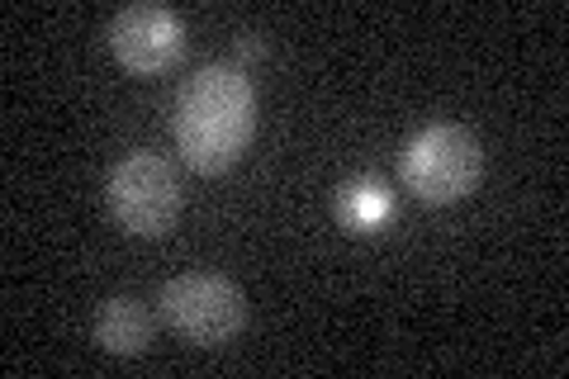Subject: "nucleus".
<instances>
[{
	"label": "nucleus",
	"mask_w": 569,
	"mask_h": 379,
	"mask_svg": "<svg viewBox=\"0 0 569 379\" xmlns=\"http://www.w3.org/2000/svg\"><path fill=\"white\" fill-rule=\"evenodd\" d=\"M257 133V90L233 62L200 67L181 81L171 104V138L190 171L219 176L247 152Z\"/></svg>",
	"instance_id": "obj_1"
},
{
	"label": "nucleus",
	"mask_w": 569,
	"mask_h": 379,
	"mask_svg": "<svg viewBox=\"0 0 569 379\" xmlns=\"http://www.w3.org/2000/svg\"><path fill=\"white\" fill-rule=\"evenodd\" d=\"M479 171H485V152H479V138L466 123H427L422 133L408 138L399 161L403 190L422 205L466 200L479 186Z\"/></svg>",
	"instance_id": "obj_2"
},
{
	"label": "nucleus",
	"mask_w": 569,
	"mask_h": 379,
	"mask_svg": "<svg viewBox=\"0 0 569 379\" xmlns=\"http://www.w3.org/2000/svg\"><path fill=\"white\" fill-rule=\"evenodd\" d=\"M104 205L138 238H162L181 219V186L162 157L129 152L104 176Z\"/></svg>",
	"instance_id": "obj_3"
},
{
	"label": "nucleus",
	"mask_w": 569,
	"mask_h": 379,
	"mask_svg": "<svg viewBox=\"0 0 569 379\" xmlns=\"http://www.w3.org/2000/svg\"><path fill=\"white\" fill-rule=\"evenodd\" d=\"M162 318L171 322V332H181L194 347H223V341H233L242 332L247 299L233 280L209 276V270H190V276L167 280Z\"/></svg>",
	"instance_id": "obj_4"
},
{
	"label": "nucleus",
	"mask_w": 569,
	"mask_h": 379,
	"mask_svg": "<svg viewBox=\"0 0 569 379\" xmlns=\"http://www.w3.org/2000/svg\"><path fill=\"white\" fill-rule=\"evenodd\" d=\"M110 48L123 71L157 77L186 52V24L167 6H123L110 20Z\"/></svg>",
	"instance_id": "obj_5"
},
{
	"label": "nucleus",
	"mask_w": 569,
	"mask_h": 379,
	"mask_svg": "<svg viewBox=\"0 0 569 379\" xmlns=\"http://www.w3.org/2000/svg\"><path fill=\"white\" fill-rule=\"evenodd\" d=\"M91 332L110 356H142L152 347V313L142 309L138 299L114 295V299H104L96 309Z\"/></svg>",
	"instance_id": "obj_6"
},
{
	"label": "nucleus",
	"mask_w": 569,
	"mask_h": 379,
	"mask_svg": "<svg viewBox=\"0 0 569 379\" xmlns=\"http://www.w3.org/2000/svg\"><path fill=\"white\" fill-rule=\"evenodd\" d=\"M389 213V190L380 176H351L342 190H337V219L351 232H370Z\"/></svg>",
	"instance_id": "obj_7"
},
{
	"label": "nucleus",
	"mask_w": 569,
	"mask_h": 379,
	"mask_svg": "<svg viewBox=\"0 0 569 379\" xmlns=\"http://www.w3.org/2000/svg\"><path fill=\"white\" fill-rule=\"evenodd\" d=\"M238 48H242V58H261V33H242Z\"/></svg>",
	"instance_id": "obj_8"
}]
</instances>
